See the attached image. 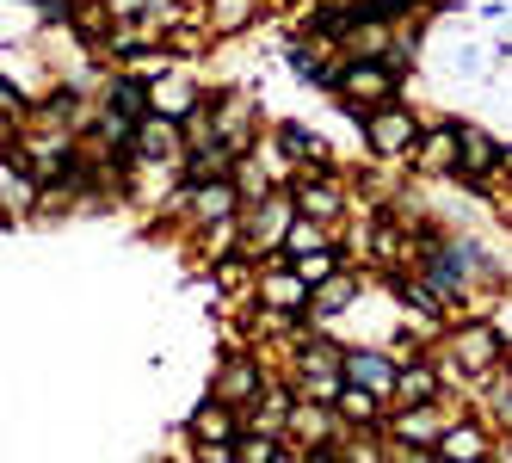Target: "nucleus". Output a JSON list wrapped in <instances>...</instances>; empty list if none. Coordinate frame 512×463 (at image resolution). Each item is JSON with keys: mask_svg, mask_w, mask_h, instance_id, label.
Masks as SVG:
<instances>
[{"mask_svg": "<svg viewBox=\"0 0 512 463\" xmlns=\"http://www.w3.org/2000/svg\"><path fill=\"white\" fill-rule=\"evenodd\" d=\"M198 235H204V260L216 266V260H229V254H241L235 241H241L247 229H241V217H223V223H210V229H198Z\"/></svg>", "mask_w": 512, "mask_h": 463, "instance_id": "nucleus-26", "label": "nucleus"}, {"mask_svg": "<svg viewBox=\"0 0 512 463\" xmlns=\"http://www.w3.org/2000/svg\"><path fill=\"white\" fill-rule=\"evenodd\" d=\"M266 13V0H204V31L210 38H241Z\"/></svg>", "mask_w": 512, "mask_h": 463, "instance_id": "nucleus-17", "label": "nucleus"}, {"mask_svg": "<svg viewBox=\"0 0 512 463\" xmlns=\"http://www.w3.org/2000/svg\"><path fill=\"white\" fill-rule=\"evenodd\" d=\"M334 408H340V420H346V426H371L389 402L377 396V389H364V383H346V396H340Z\"/></svg>", "mask_w": 512, "mask_h": 463, "instance_id": "nucleus-23", "label": "nucleus"}, {"mask_svg": "<svg viewBox=\"0 0 512 463\" xmlns=\"http://www.w3.org/2000/svg\"><path fill=\"white\" fill-rule=\"evenodd\" d=\"M340 254H346V247H321V254H303L297 272H303L309 284H321V278H334V272H340Z\"/></svg>", "mask_w": 512, "mask_h": 463, "instance_id": "nucleus-27", "label": "nucleus"}, {"mask_svg": "<svg viewBox=\"0 0 512 463\" xmlns=\"http://www.w3.org/2000/svg\"><path fill=\"white\" fill-rule=\"evenodd\" d=\"M457 142H463V124H432V130H420V142H414V173L457 180Z\"/></svg>", "mask_w": 512, "mask_h": 463, "instance_id": "nucleus-10", "label": "nucleus"}, {"mask_svg": "<svg viewBox=\"0 0 512 463\" xmlns=\"http://www.w3.org/2000/svg\"><path fill=\"white\" fill-rule=\"evenodd\" d=\"M278 149H284V161L290 167H327V142L309 130V124H278Z\"/></svg>", "mask_w": 512, "mask_h": 463, "instance_id": "nucleus-20", "label": "nucleus"}, {"mask_svg": "<svg viewBox=\"0 0 512 463\" xmlns=\"http://www.w3.org/2000/svg\"><path fill=\"white\" fill-rule=\"evenodd\" d=\"M352 303H358V278H352V272L340 266L334 278H321V284H315V303H309V322H334V315H346Z\"/></svg>", "mask_w": 512, "mask_h": 463, "instance_id": "nucleus-19", "label": "nucleus"}, {"mask_svg": "<svg viewBox=\"0 0 512 463\" xmlns=\"http://www.w3.org/2000/svg\"><path fill=\"white\" fill-rule=\"evenodd\" d=\"M38 204H44V180L25 161L7 155V167H0V210H7V229L25 223V217H38Z\"/></svg>", "mask_w": 512, "mask_h": 463, "instance_id": "nucleus-9", "label": "nucleus"}, {"mask_svg": "<svg viewBox=\"0 0 512 463\" xmlns=\"http://www.w3.org/2000/svg\"><path fill=\"white\" fill-rule=\"evenodd\" d=\"M210 396H223L229 408L260 402V396H266V371H260V359H253V352H241V346H229V359L216 365V377H210Z\"/></svg>", "mask_w": 512, "mask_h": 463, "instance_id": "nucleus-6", "label": "nucleus"}, {"mask_svg": "<svg viewBox=\"0 0 512 463\" xmlns=\"http://www.w3.org/2000/svg\"><path fill=\"white\" fill-rule=\"evenodd\" d=\"M500 173V142L482 130V124H463V142H457V180L463 186H488Z\"/></svg>", "mask_w": 512, "mask_h": 463, "instance_id": "nucleus-11", "label": "nucleus"}, {"mask_svg": "<svg viewBox=\"0 0 512 463\" xmlns=\"http://www.w3.org/2000/svg\"><path fill=\"white\" fill-rule=\"evenodd\" d=\"M364 142H371L377 161H408L414 167V142H420V124L408 105H377V112H364Z\"/></svg>", "mask_w": 512, "mask_h": 463, "instance_id": "nucleus-3", "label": "nucleus"}, {"mask_svg": "<svg viewBox=\"0 0 512 463\" xmlns=\"http://www.w3.org/2000/svg\"><path fill=\"white\" fill-rule=\"evenodd\" d=\"M334 93L352 105V112H377V105L395 99V68H389V62H371V56H352Z\"/></svg>", "mask_w": 512, "mask_h": 463, "instance_id": "nucleus-5", "label": "nucleus"}, {"mask_svg": "<svg viewBox=\"0 0 512 463\" xmlns=\"http://www.w3.org/2000/svg\"><path fill=\"white\" fill-rule=\"evenodd\" d=\"M303 210H297V192H266L260 204H247L241 210V254L247 260H260V254H284V235H290V223H297Z\"/></svg>", "mask_w": 512, "mask_h": 463, "instance_id": "nucleus-2", "label": "nucleus"}, {"mask_svg": "<svg viewBox=\"0 0 512 463\" xmlns=\"http://www.w3.org/2000/svg\"><path fill=\"white\" fill-rule=\"evenodd\" d=\"M445 408L438 402H401V414H395V426H389V439L395 445H438L445 439Z\"/></svg>", "mask_w": 512, "mask_h": 463, "instance_id": "nucleus-12", "label": "nucleus"}, {"mask_svg": "<svg viewBox=\"0 0 512 463\" xmlns=\"http://www.w3.org/2000/svg\"><path fill=\"white\" fill-rule=\"evenodd\" d=\"M290 383H297V396L340 402L346 396V352L334 340H303L290 352Z\"/></svg>", "mask_w": 512, "mask_h": 463, "instance_id": "nucleus-1", "label": "nucleus"}, {"mask_svg": "<svg viewBox=\"0 0 512 463\" xmlns=\"http://www.w3.org/2000/svg\"><path fill=\"white\" fill-rule=\"evenodd\" d=\"M395 377H401V365L395 359H383V352H346V383H364V389H377L383 402H395Z\"/></svg>", "mask_w": 512, "mask_h": 463, "instance_id": "nucleus-16", "label": "nucleus"}, {"mask_svg": "<svg viewBox=\"0 0 512 463\" xmlns=\"http://www.w3.org/2000/svg\"><path fill=\"white\" fill-rule=\"evenodd\" d=\"M500 173H506V180H512V149H500Z\"/></svg>", "mask_w": 512, "mask_h": 463, "instance_id": "nucleus-28", "label": "nucleus"}, {"mask_svg": "<svg viewBox=\"0 0 512 463\" xmlns=\"http://www.w3.org/2000/svg\"><path fill=\"white\" fill-rule=\"evenodd\" d=\"M445 359H451V371L488 377V371H500V359H506V340H500V328H488V322H457V328L445 334Z\"/></svg>", "mask_w": 512, "mask_h": 463, "instance_id": "nucleus-4", "label": "nucleus"}, {"mask_svg": "<svg viewBox=\"0 0 512 463\" xmlns=\"http://www.w3.org/2000/svg\"><path fill=\"white\" fill-rule=\"evenodd\" d=\"M247 433V420H241V408H229L223 396H210L192 420H186V439L192 445H223V439H241Z\"/></svg>", "mask_w": 512, "mask_h": 463, "instance_id": "nucleus-13", "label": "nucleus"}, {"mask_svg": "<svg viewBox=\"0 0 512 463\" xmlns=\"http://www.w3.org/2000/svg\"><path fill=\"white\" fill-rule=\"evenodd\" d=\"M445 463H482V457H494V439L482 433V426H469V420H451L445 426V439L432 445Z\"/></svg>", "mask_w": 512, "mask_h": 463, "instance_id": "nucleus-18", "label": "nucleus"}, {"mask_svg": "<svg viewBox=\"0 0 512 463\" xmlns=\"http://www.w3.org/2000/svg\"><path fill=\"white\" fill-rule=\"evenodd\" d=\"M290 192H297V210H303V217L340 223V210H346V186H340L327 167H303L297 180H290Z\"/></svg>", "mask_w": 512, "mask_h": 463, "instance_id": "nucleus-8", "label": "nucleus"}, {"mask_svg": "<svg viewBox=\"0 0 512 463\" xmlns=\"http://www.w3.org/2000/svg\"><path fill=\"white\" fill-rule=\"evenodd\" d=\"M105 105H112V112H124V118L155 112V105H149V81H136V75H118L112 87H105Z\"/></svg>", "mask_w": 512, "mask_h": 463, "instance_id": "nucleus-24", "label": "nucleus"}, {"mask_svg": "<svg viewBox=\"0 0 512 463\" xmlns=\"http://www.w3.org/2000/svg\"><path fill=\"white\" fill-rule=\"evenodd\" d=\"M210 112H216V136L235 142V149H253V93H223L210 99Z\"/></svg>", "mask_w": 512, "mask_h": 463, "instance_id": "nucleus-15", "label": "nucleus"}, {"mask_svg": "<svg viewBox=\"0 0 512 463\" xmlns=\"http://www.w3.org/2000/svg\"><path fill=\"white\" fill-rule=\"evenodd\" d=\"M229 180L241 186V198H247V204H260V198L272 192V173L260 167V155H253V149H241V155H235V173H229ZM247 204H241V210H247Z\"/></svg>", "mask_w": 512, "mask_h": 463, "instance_id": "nucleus-25", "label": "nucleus"}, {"mask_svg": "<svg viewBox=\"0 0 512 463\" xmlns=\"http://www.w3.org/2000/svg\"><path fill=\"white\" fill-rule=\"evenodd\" d=\"M321 247H334V223L321 217H297L284 235V260H303V254H321Z\"/></svg>", "mask_w": 512, "mask_h": 463, "instance_id": "nucleus-22", "label": "nucleus"}, {"mask_svg": "<svg viewBox=\"0 0 512 463\" xmlns=\"http://www.w3.org/2000/svg\"><path fill=\"white\" fill-rule=\"evenodd\" d=\"M438 389H445V377H438L432 365L401 359V377H395V408H401V402H438Z\"/></svg>", "mask_w": 512, "mask_h": 463, "instance_id": "nucleus-21", "label": "nucleus"}, {"mask_svg": "<svg viewBox=\"0 0 512 463\" xmlns=\"http://www.w3.org/2000/svg\"><path fill=\"white\" fill-rule=\"evenodd\" d=\"M130 149H136L142 161H186V124L167 118V112H142Z\"/></svg>", "mask_w": 512, "mask_h": 463, "instance_id": "nucleus-7", "label": "nucleus"}, {"mask_svg": "<svg viewBox=\"0 0 512 463\" xmlns=\"http://www.w3.org/2000/svg\"><path fill=\"white\" fill-rule=\"evenodd\" d=\"M149 105H155V112H167V118H186V112H198V105H204V93H198V81L186 75V68H167L161 81H149Z\"/></svg>", "mask_w": 512, "mask_h": 463, "instance_id": "nucleus-14", "label": "nucleus"}]
</instances>
